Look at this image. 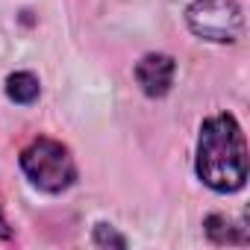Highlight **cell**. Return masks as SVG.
I'll list each match as a JSON object with an SVG mask.
<instances>
[{"mask_svg": "<svg viewBox=\"0 0 250 250\" xmlns=\"http://www.w3.org/2000/svg\"><path fill=\"white\" fill-rule=\"evenodd\" d=\"M6 94L12 103H21V106H30L39 100L42 94V85H39V77L30 74V71H15L6 77Z\"/></svg>", "mask_w": 250, "mask_h": 250, "instance_id": "obj_5", "label": "cell"}, {"mask_svg": "<svg viewBox=\"0 0 250 250\" xmlns=\"http://www.w3.org/2000/svg\"><path fill=\"white\" fill-rule=\"evenodd\" d=\"M21 171L44 194H62L77 183V162L71 150L47 136L33 139L21 150Z\"/></svg>", "mask_w": 250, "mask_h": 250, "instance_id": "obj_2", "label": "cell"}, {"mask_svg": "<svg viewBox=\"0 0 250 250\" xmlns=\"http://www.w3.org/2000/svg\"><path fill=\"white\" fill-rule=\"evenodd\" d=\"M0 238H12V229H9V224H6L3 209H0Z\"/></svg>", "mask_w": 250, "mask_h": 250, "instance_id": "obj_7", "label": "cell"}, {"mask_svg": "<svg viewBox=\"0 0 250 250\" xmlns=\"http://www.w3.org/2000/svg\"><path fill=\"white\" fill-rule=\"evenodd\" d=\"M94 244L97 247H106V244H115V247H127V238L118 235L109 224H97L94 227Z\"/></svg>", "mask_w": 250, "mask_h": 250, "instance_id": "obj_6", "label": "cell"}, {"mask_svg": "<svg viewBox=\"0 0 250 250\" xmlns=\"http://www.w3.org/2000/svg\"><path fill=\"white\" fill-rule=\"evenodd\" d=\"M177 62L168 53H147L136 65V83L147 97H165L174 85Z\"/></svg>", "mask_w": 250, "mask_h": 250, "instance_id": "obj_4", "label": "cell"}, {"mask_svg": "<svg viewBox=\"0 0 250 250\" xmlns=\"http://www.w3.org/2000/svg\"><path fill=\"white\" fill-rule=\"evenodd\" d=\"M194 171L200 183L218 194H232L247 183V142L241 124L229 112H218L200 124Z\"/></svg>", "mask_w": 250, "mask_h": 250, "instance_id": "obj_1", "label": "cell"}, {"mask_svg": "<svg viewBox=\"0 0 250 250\" xmlns=\"http://www.w3.org/2000/svg\"><path fill=\"white\" fill-rule=\"evenodd\" d=\"M188 30L203 42L229 44L244 30V15L235 0H194L186 9Z\"/></svg>", "mask_w": 250, "mask_h": 250, "instance_id": "obj_3", "label": "cell"}]
</instances>
